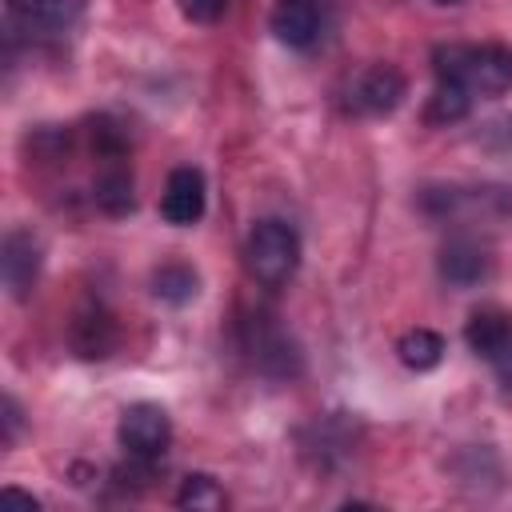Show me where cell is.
<instances>
[{
    "mask_svg": "<svg viewBox=\"0 0 512 512\" xmlns=\"http://www.w3.org/2000/svg\"><path fill=\"white\" fill-rule=\"evenodd\" d=\"M468 108H472V92H468L460 80H436V88H432V96H428V108H424V120L448 128V124L464 120Z\"/></svg>",
    "mask_w": 512,
    "mask_h": 512,
    "instance_id": "8fae6325",
    "label": "cell"
},
{
    "mask_svg": "<svg viewBox=\"0 0 512 512\" xmlns=\"http://www.w3.org/2000/svg\"><path fill=\"white\" fill-rule=\"evenodd\" d=\"M8 8L16 16H32V20H52V24L64 20V0H8Z\"/></svg>",
    "mask_w": 512,
    "mask_h": 512,
    "instance_id": "2e32d148",
    "label": "cell"
},
{
    "mask_svg": "<svg viewBox=\"0 0 512 512\" xmlns=\"http://www.w3.org/2000/svg\"><path fill=\"white\" fill-rule=\"evenodd\" d=\"M4 500H16V504L36 508V496H28V492H20V488H4Z\"/></svg>",
    "mask_w": 512,
    "mask_h": 512,
    "instance_id": "ffe728a7",
    "label": "cell"
},
{
    "mask_svg": "<svg viewBox=\"0 0 512 512\" xmlns=\"http://www.w3.org/2000/svg\"><path fill=\"white\" fill-rule=\"evenodd\" d=\"M244 268L260 288H284L300 268V236L284 220H256L244 240Z\"/></svg>",
    "mask_w": 512,
    "mask_h": 512,
    "instance_id": "7a4b0ae2",
    "label": "cell"
},
{
    "mask_svg": "<svg viewBox=\"0 0 512 512\" xmlns=\"http://www.w3.org/2000/svg\"><path fill=\"white\" fill-rule=\"evenodd\" d=\"M396 352H400L404 368L428 372V368H436V364L444 360V340H440V332H432V328H412V332L400 336Z\"/></svg>",
    "mask_w": 512,
    "mask_h": 512,
    "instance_id": "7c38bea8",
    "label": "cell"
},
{
    "mask_svg": "<svg viewBox=\"0 0 512 512\" xmlns=\"http://www.w3.org/2000/svg\"><path fill=\"white\" fill-rule=\"evenodd\" d=\"M440 276L452 284V288H476L484 276H488V252L476 244V240H448L444 252H440Z\"/></svg>",
    "mask_w": 512,
    "mask_h": 512,
    "instance_id": "9c48e42d",
    "label": "cell"
},
{
    "mask_svg": "<svg viewBox=\"0 0 512 512\" xmlns=\"http://www.w3.org/2000/svg\"><path fill=\"white\" fill-rule=\"evenodd\" d=\"M436 4H460V0H436Z\"/></svg>",
    "mask_w": 512,
    "mask_h": 512,
    "instance_id": "44dd1931",
    "label": "cell"
},
{
    "mask_svg": "<svg viewBox=\"0 0 512 512\" xmlns=\"http://www.w3.org/2000/svg\"><path fill=\"white\" fill-rule=\"evenodd\" d=\"M176 504L192 508V512H220L228 504V496H224V488L208 472H192V476H184V484L176 492Z\"/></svg>",
    "mask_w": 512,
    "mask_h": 512,
    "instance_id": "5bb4252c",
    "label": "cell"
},
{
    "mask_svg": "<svg viewBox=\"0 0 512 512\" xmlns=\"http://www.w3.org/2000/svg\"><path fill=\"white\" fill-rule=\"evenodd\" d=\"M492 364H496V372H500V380H504V384L512 388V344H508V348H504V352H500V356H496Z\"/></svg>",
    "mask_w": 512,
    "mask_h": 512,
    "instance_id": "d6986e66",
    "label": "cell"
},
{
    "mask_svg": "<svg viewBox=\"0 0 512 512\" xmlns=\"http://www.w3.org/2000/svg\"><path fill=\"white\" fill-rule=\"evenodd\" d=\"M404 96H408V84L392 64H376L360 72V80L352 84V108L364 116H388L400 108Z\"/></svg>",
    "mask_w": 512,
    "mask_h": 512,
    "instance_id": "5b68a950",
    "label": "cell"
},
{
    "mask_svg": "<svg viewBox=\"0 0 512 512\" xmlns=\"http://www.w3.org/2000/svg\"><path fill=\"white\" fill-rule=\"evenodd\" d=\"M268 28L276 32L280 44L304 48L320 32V8H316V0H276V8L268 16Z\"/></svg>",
    "mask_w": 512,
    "mask_h": 512,
    "instance_id": "52a82bcc",
    "label": "cell"
},
{
    "mask_svg": "<svg viewBox=\"0 0 512 512\" xmlns=\"http://www.w3.org/2000/svg\"><path fill=\"white\" fill-rule=\"evenodd\" d=\"M96 208L100 212H108V216H124V212H132V204H136V196H132V176L124 172V168H112V172H104L100 180H96Z\"/></svg>",
    "mask_w": 512,
    "mask_h": 512,
    "instance_id": "9a60e30c",
    "label": "cell"
},
{
    "mask_svg": "<svg viewBox=\"0 0 512 512\" xmlns=\"http://www.w3.org/2000/svg\"><path fill=\"white\" fill-rule=\"evenodd\" d=\"M180 12L192 24H216L228 12V0H180Z\"/></svg>",
    "mask_w": 512,
    "mask_h": 512,
    "instance_id": "e0dca14e",
    "label": "cell"
},
{
    "mask_svg": "<svg viewBox=\"0 0 512 512\" xmlns=\"http://www.w3.org/2000/svg\"><path fill=\"white\" fill-rule=\"evenodd\" d=\"M36 272H40V244L32 232L16 228L4 236V248H0V276H4V288L24 300L28 288L36 284Z\"/></svg>",
    "mask_w": 512,
    "mask_h": 512,
    "instance_id": "8992f818",
    "label": "cell"
},
{
    "mask_svg": "<svg viewBox=\"0 0 512 512\" xmlns=\"http://www.w3.org/2000/svg\"><path fill=\"white\" fill-rule=\"evenodd\" d=\"M152 292H156V300L180 308V304H188L200 292V276L188 264H160L152 272Z\"/></svg>",
    "mask_w": 512,
    "mask_h": 512,
    "instance_id": "4fadbf2b",
    "label": "cell"
},
{
    "mask_svg": "<svg viewBox=\"0 0 512 512\" xmlns=\"http://www.w3.org/2000/svg\"><path fill=\"white\" fill-rule=\"evenodd\" d=\"M116 436H120V448L132 460H152L156 464L168 452V444H172V420H168V412L160 404L140 400V404H128L120 412Z\"/></svg>",
    "mask_w": 512,
    "mask_h": 512,
    "instance_id": "3957f363",
    "label": "cell"
},
{
    "mask_svg": "<svg viewBox=\"0 0 512 512\" xmlns=\"http://www.w3.org/2000/svg\"><path fill=\"white\" fill-rule=\"evenodd\" d=\"M4 444H12L16 440V432H20V408H16V400L12 396H4Z\"/></svg>",
    "mask_w": 512,
    "mask_h": 512,
    "instance_id": "ac0fdd59",
    "label": "cell"
},
{
    "mask_svg": "<svg viewBox=\"0 0 512 512\" xmlns=\"http://www.w3.org/2000/svg\"><path fill=\"white\" fill-rule=\"evenodd\" d=\"M436 80H460L472 96H504L512 88L508 44H444L432 52Z\"/></svg>",
    "mask_w": 512,
    "mask_h": 512,
    "instance_id": "6da1fadb",
    "label": "cell"
},
{
    "mask_svg": "<svg viewBox=\"0 0 512 512\" xmlns=\"http://www.w3.org/2000/svg\"><path fill=\"white\" fill-rule=\"evenodd\" d=\"M112 344H116V324H112V316L104 308H88V312H80L72 320V348H76V356L100 360V356L112 352Z\"/></svg>",
    "mask_w": 512,
    "mask_h": 512,
    "instance_id": "30bf717a",
    "label": "cell"
},
{
    "mask_svg": "<svg viewBox=\"0 0 512 512\" xmlns=\"http://www.w3.org/2000/svg\"><path fill=\"white\" fill-rule=\"evenodd\" d=\"M160 216L176 228H188L204 216V176L192 164H180L168 172L164 192H160Z\"/></svg>",
    "mask_w": 512,
    "mask_h": 512,
    "instance_id": "277c9868",
    "label": "cell"
},
{
    "mask_svg": "<svg viewBox=\"0 0 512 512\" xmlns=\"http://www.w3.org/2000/svg\"><path fill=\"white\" fill-rule=\"evenodd\" d=\"M464 340H468V348H472L476 356L496 360V356H500V352L512 344V316H508L504 308H496V304L476 308V312L468 316Z\"/></svg>",
    "mask_w": 512,
    "mask_h": 512,
    "instance_id": "ba28073f",
    "label": "cell"
}]
</instances>
